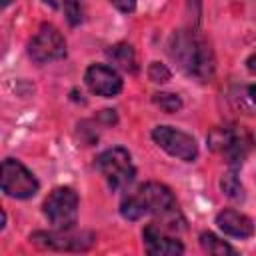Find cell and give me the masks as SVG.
<instances>
[{
	"instance_id": "1",
	"label": "cell",
	"mask_w": 256,
	"mask_h": 256,
	"mask_svg": "<svg viewBox=\"0 0 256 256\" xmlns=\"http://www.w3.org/2000/svg\"><path fill=\"white\" fill-rule=\"evenodd\" d=\"M172 60L200 82H208L214 76V54L204 38L190 30H178L170 40Z\"/></svg>"
},
{
	"instance_id": "2",
	"label": "cell",
	"mask_w": 256,
	"mask_h": 256,
	"mask_svg": "<svg viewBox=\"0 0 256 256\" xmlns=\"http://www.w3.org/2000/svg\"><path fill=\"white\" fill-rule=\"evenodd\" d=\"M44 214L56 230H70L78 220V194L68 186L54 188L44 200Z\"/></svg>"
},
{
	"instance_id": "3",
	"label": "cell",
	"mask_w": 256,
	"mask_h": 256,
	"mask_svg": "<svg viewBox=\"0 0 256 256\" xmlns=\"http://www.w3.org/2000/svg\"><path fill=\"white\" fill-rule=\"evenodd\" d=\"M96 168L102 172V176L108 180L110 188L114 190L126 188L134 180V174H136L130 152L122 146L104 150L96 160Z\"/></svg>"
},
{
	"instance_id": "4",
	"label": "cell",
	"mask_w": 256,
	"mask_h": 256,
	"mask_svg": "<svg viewBox=\"0 0 256 256\" xmlns=\"http://www.w3.org/2000/svg\"><path fill=\"white\" fill-rule=\"evenodd\" d=\"M208 142L214 150L222 152L226 162L232 166L242 164L248 152L254 148L252 136L242 128H216L208 136Z\"/></svg>"
},
{
	"instance_id": "5",
	"label": "cell",
	"mask_w": 256,
	"mask_h": 256,
	"mask_svg": "<svg viewBox=\"0 0 256 256\" xmlns=\"http://www.w3.org/2000/svg\"><path fill=\"white\" fill-rule=\"evenodd\" d=\"M40 184L34 174L18 160L6 158L2 162V192L12 198H32Z\"/></svg>"
},
{
	"instance_id": "6",
	"label": "cell",
	"mask_w": 256,
	"mask_h": 256,
	"mask_svg": "<svg viewBox=\"0 0 256 256\" xmlns=\"http://www.w3.org/2000/svg\"><path fill=\"white\" fill-rule=\"evenodd\" d=\"M28 54L34 62L46 64L66 56V40L60 30L52 24H42L36 36L28 44Z\"/></svg>"
},
{
	"instance_id": "7",
	"label": "cell",
	"mask_w": 256,
	"mask_h": 256,
	"mask_svg": "<svg viewBox=\"0 0 256 256\" xmlns=\"http://www.w3.org/2000/svg\"><path fill=\"white\" fill-rule=\"evenodd\" d=\"M152 138L162 150H166L170 156L180 158L184 162H192L198 156L196 140L190 134H186L182 130H176L172 126H156L152 130Z\"/></svg>"
},
{
	"instance_id": "8",
	"label": "cell",
	"mask_w": 256,
	"mask_h": 256,
	"mask_svg": "<svg viewBox=\"0 0 256 256\" xmlns=\"http://www.w3.org/2000/svg\"><path fill=\"white\" fill-rule=\"evenodd\" d=\"M136 194L140 196L144 208L148 214H154L158 218H174L180 216L176 198L172 194V190L160 182H146L142 184Z\"/></svg>"
},
{
	"instance_id": "9",
	"label": "cell",
	"mask_w": 256,
	"mask_h": 256,
	"mask_svg": "<svg viewBox=\"0 0 256 256\" xmlns=\"http://www.w3.org/2000/svg\"><path fill=\"white\" fill-rule=\"evenodd\" d=\"M84 82L92 94L104 96V98L116 96L122 90L120 74L106 64H92L84 74Z\"/></svg>"
},
{
	"instance_id": "10",
	"label": "cell",
	"mask_w": 256,
	"mask_h": 256,
	"mask_svg": "<svg viewBox=\"0 0 256 256\" xmlns=\"http://www.w3.org/2000/svg\"><path fill=\"white\" fill-rule=\"evenodd\" d=\"M142 236H144L146 252L152 254V256H176V254H182L184 252L182 242L174 234L162 232V230L154 228L152 224H148L144 228Z\"/></svg>"
},
{
	"instance_id": "11",
	"label": "cell",
	"mask_w": 256,
	"mask_h": 256,
	"mask_svg": "<svg viewBox=\"0 0 256 256\" xmlns=\"http://www.w3.org/2000/svg\"><path fill=\"white\" fill-rule=\"evenodd\" d=\"M216 224L224 234L234 236V238H250L254 234L252 220L246 214H242L238 210H232V208H226V210L218 212Z\"/></svg>"
},
{
	"instance_id": "12",
	"label": "cell",
	"mask_w": 256,
	"mask_h": 256,
	"mask_svg": "<svg viewBox=\"0 0 256 256\" xmlns=\"http://www.w3.org/2000/svg\"><path fill=\"white\" fill-rule=\"evenodd\" d=\"M68 230H60V234H52V232H34L30 236V240L42 248H52V250H82L86 248L80 240V236H70L66 234Z\"/></svg>"
},
{
	"instance_id": "13",
	"label": "cell",
	"mask_w": 256,
	"mask_h": 256,
	"mask_svg": "<svg viewBox=\"0 0 256 256\" xmlns=\"http://www.w3.org/2000/svg\"><path fill=\"white\" fill-rule=\"evenodd\" d=\"M108 58H110L112 64H116L120 70H124V72H136V54H134V50H132L130 44H116V46H110Z\"/></svg>"
},
{
	"instance_id": "14",
	"label": "cell",
	"mask_w": 256,
	"mask_h": 256,
	"mask_svg": "<svg viewBox=\"0 0 256 256\" xmlns=\"http://www.w3.org/2000/svg\"><path fill=\"white\" fill-rule=\"evenodd\" d=\"M200 246L204 252L214 254V256H224V254H236V250L226 244L224 240H220L218 236H214L212 232H202L200 234Z\"/></svg>"
},
{
	"instance_id": "15",
	"label": "cell",
	"mask_w": 256,
	"mask_h": 256,
	"mask_svg": "<svg viewBox=\"0 0 256 256\" xmlns=\"http://www.w3.org/2000/svg\"><path fill=\"white\" fill-rule=\"evenodd\" d=\"M120 214H122L126 220H138V218H142V216L148 214V212H146V208H144L140 196L134 192V194H130V196H126V198L122 200V204H120Z\"/></svg>"
},
{
	"instance_id": "16",
	"label": "cell",
	"mask_w": 256,
	"mask_h": 256,
	"mask_svg": "<svg viewBox=\"0 0 256 256\" xmlns=\"http://www.w3.org/2000/svg\"><path fill=\"white\" fill-rule=\"evenodd\" d=\"M220 188H222L224 196H228L230 200H244V186L240 184V180L234 172H228L220 178Z\"/></svg>"
},
{
	"instance_id": "17",
	"label": "cell",
	"mask_w": 256,
	"mask_h": 256,
	"mask_svg": "<svg viewBox=\"0 0 256 256\" xmlns=\"http://www.w3.org/2000/svg\"><path fill=\"white\" fill-rule=\"evenodd\" d=\"M152 100H154V104H156L162 112H166V114H174V112H178V110L182 108V100H180L178 94L158 92V94L152 96Z\"/></svg>"
},
{
	"instance_id": "18",
	"label": "cell",
	"mask_w": 256,
	"mask_h": 256,
	"mask_svg": "<svg viewBox=\"0 0 256 256\" xmlns=\"http://www.w3.org/2000/svg\"><path fill=\"white\" fill-rule=\"evenodd\" d=\"M62 6H64V14H66V18L72 26L82 22V6H80L78 0H64Z\"/></svg>"
},
{
	"instance_id": "19",
	"label": "cell",
	"mask_w": 256,
	"mask_h": 256,
	"mask_svg": "<svg viewBox=\"0 0 256 256\" xmlns=\"http://www.w3.org/2000/svg\"><path fill=\"white\" fill-rule=\"evenodd\" d=\"M148 76L152 82H166L170 78V70L160 62H152L148 68Z\"/></svg>"
},
{
	"instance_id": "20",
	"label": "cell",
	"mask_w": 256,
	"mask_h": 256,
	"mask_svg": "<svg viewBox=\"0 0 256 256\" xmlns=\"http://www.w3.org/2000/svg\"><path fill=\"white\" fill-rule=\"evenodd\" d=\"M120 12H126V14H130V12H134V8H136V0H110Z\"/></svg>"
},
{
	"instance_id": "21",
	"label": "cell",
	"mask_w": 256,
	"mask_h": 256,
	"mask_svg": "<svg viewBox=\"0 0 256 256\" xmlns=\"http://www.w3.org/2000/svg\"><path fill=\"white\" fill-rule=\"evenodd\" d=\"M246 66H248V70H250L252 74H256V52L246 60Z\"/></svg>"
},
{
	"instance_id": "22",
	"label": "cell",
	"mask_w": 256,
	"mask_h": 256,
	"mask_svg": "<svg viewBox=\"0 0 256 256\" xmlns=\"http://www.w3.org/2000/svg\"><path fill=\"white\" fill-rule=\"evenodd\" d=\"M248 94H250V100H252V102H254V104H256V84H254V86H250V88H248Z\"/></svg>"
},
{
	"instance_id": "23",
	"label": "cell",
	"mask_w": 256,
	"mask_h": 256,
	"mask_svg": "<svg viewBox=\"0 0 256 256\" xmlns=\"http://www.w3.org/2000/svg\"><path fill=\"white\" fill-rule=\"evenodd\" d=\"M10 2H12V0H2V6H8Z\"/></svg>"
}]
</instances>
